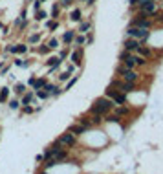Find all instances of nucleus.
<instances>
[{
	"instance_id": "1",
	"label": "nucleus",
	"mask_w": 163,
	"mask_h": 174,
	"mask_svg": "<svg viewBox=\"0 0 163 174\" xmlns=\"http://www.w3.org/2000/svg\"><path fill=\"white\" fill-rule=\"evenodd\" d=\"M115 106V103L110 99V97H99V99L93 101V104L90 106V114H101V116H106L110 114Z\"/></svg>"
},
{
	"instance_id": "2",
	"label": "nucleus",
	"mask_w": 163,
	"mask_h": 174,
	"mask_svg": "<svg viewBox=\"0 0 163 174\" xmlns=\"http://www.w3.org/2000/svg\"><path fill=\"white\" fill-rule=\"evenodd\" d=\"M119 61H121V64H125L126 68H138V66H147V59L139 57L138 53L126 51V50H123V51L119 53Z\"/></svg>"
},
{
	"instance_id": "3",
	"label": "nucleus",
	"mask_w": 163,
	"mask_h": 174,
	"mask_svg": "<svg viewBox=\"0 0 163 174\" xmlns=\"http://www.w3.org/2000/svg\"><path fill=\"white\" fill-rule=\"evenodd\" d=\"M126 37H130V39H138L141 44L147 42L148 37H150V31L145 30V27H136V26H130L126 30Z\"/></svg>"
},
{
	"instance_id": "4",
	"label": "nucleus",
	"mask_w": 163,
	"mask_h": 174,
	"mask_svg": "<svg viewBox=\"0 0 163 174\" xmlns=\"http://www.w3.org/2000/svg\"><path fill=\"white\" fill-rule=\"evenodd\" d=\"M152 17H148L145 15V13H139L138 11V15H136L132 20H130V26H136V27H145V30H150L152 27Z\"/></svg>"
},
{
	"instance_id": "5",
	"label": "nucleus",
	"mask_w": 163,
	"mask_h": 174,
	"mask_svg": "<svg viewBox=\"0 0 163 174\" xmlns=\"http://www.w3.org/2000/svg\"><path fill=\"white\" fill-rule=\"evenodd\" d=\"M117 75L123 77V81H130V82H138L139 81V73L134 68H126L125 64L117 66Z\"/></svg>"
},
{
	"instance_id": "6",
	"label": "nucleus",
	"mask_w": 163,
	"mask_h": 174,
	"mask_svg": "<svg viewBox=\"0 0 163 174\" xmlns=\"http://www.w3.org/2000/svg\"><path fill=\"white\" fill-rule=\"evenodd\" d=\"M106 97H110V99L117 104V106H121V104H126V94L125 92H121V90H115L112 86H108L106 88V92H105Z\"/></svg>"
},
{
	"instance_id": "7",
	"label": "nucleus",
	"mask_w": 163,
	"mask_h": 174,
	"mask_svg": "<svg viewBox=\"0 0 163 174\" xmlns=\"http://www.w3.org/2000/svg\"><path fill=\"white\" fill-rule=\"evenodd\" d=\"M138 11L145 13V15H148V17H152L154 13L158 11V0H141Z\"/></svg>"
},
{
	"instance_id": "8",
	"label": "nucleus",
	"mask_w": 163,
	"mask_h": 174,
	"mask_svg": "<svg viewBox=\"0 0 163 174\" xmlns=\"http://www.w3.org/2000/svg\"><path fill=\"white\" fill-rule=\"evenodd\" d=\"M57 141L63 145V147L66 149H72V147H75V143H77V136H73L72 132H66V134H63Z\"/></svg>"
},
{
	"instance_id": "9",
	"label": "nucleus",
	"mask_w": 163,
	"mask_h": 174,
	"mask_svg": "<svg viewBox=\"0 0 163 174\" xmlns=\"http://www.w3.org/2000/svg\"><path fill=\"white\" fill-rule=\"evenodd\" d=\"M123 46H125V50H126V51L136 53V51H138V48L141 46V42H139L138 39H130V37H126V40L123 42Z\"/></svg>"
},
{
	"instance_id": "10",
	"label": "nucleus",
	"mask_w": 163,
	"mask_h": 174,
	"mask_svg": "<svg viewBox=\"0 0 163 174\" xmlns=\"http://www.w3.org/2000/svg\"><path fill=\"white\" fill-rule=\"evenodd\" d=\"M70 59H72V62H73L75 66H81V64H83V48H81V46H77L75 50L72 51Z\"/></svg>"
},
{
	"instance_id": "11",
	"label": "nucleus",
	"mask_w": 163,
	"mask_h": 174,
	"mask_svg": "<svg viewBox=\"0 0 163 174\" xmlns=\"http://www.w3.org/2000/svg\"><path fill=\"white\" fill-rule=\"evenodd\" d=\"M86 130H88V128L84 127V125H81V123H77V125H72V127L68 128V132H72L73 136H83Z\"/></svg>"
},
{
	"instance_id": "12",
	"label": "nucleus",
	"mask_w": 163,
	"mask_h": 174,
	"mask_svg": "<svg viewBox=\"0 0 163 174\" xmlns=\"http://www.w3.org/2000/svg\"><path fill=\"white\" fill-rule=\"evenodd\" d=\"M136 53H138L139 57H143V59L152 57V50H150V48H147V46H143V44H141V46L138 48V51H136Z\"/></svg>"
},
{
	"instance_id": "13",
	"label": "nucleus",
	"mask_w": 163,
	"mask_h": 174,
	"mask_svg": "<svg viewBox=\"0 0 163 174\" xmlns=\"http://www.w3.org/2000/svg\"><path fill=\"white\" fill-rule=\"evenodd\" d=\"M73 39H75V31H72V30H68L63 35V42L64 44H73Z\"/></svg>"
},
{
	"instance_id": "14",
	"label": "nucleus",
	"mask_w": 163,
	"mask_h": 174,
	"mask_svg": "<svg viewBox=\"0 0 163 174\" xmlns=\"http://www.w3.org/2000/svg\"><path fill=\"white\" fill-rule=\"evenodd\" d=\"M44 90H46V92H48L50 95H59V94H60V88H59V86H55V85H50V82H46Z\"/></svg>"
},
{
	"instance_id": "15",
	"label": "nucleus",
	"mask_w": 163,
	"mask_h": 174,
	"mask_svg": "<svg viewBox=\"0 0 163 174\" xmlns=\"http://www.w3.org/2000/svg\"><path fill=\"white\" fill-rule=\"evenodd\" d=\"M81 18H83V11H81L79 8H75L70 13V20H73V22H81Z\"/></svg>"
},
{
	"instance_id": "16",
	"label": "nucleus",
	"mask_w": 163,
	"mask_h": 174,
	"mask_svg": "<svg viewBox=\"0 0 163 174\" xmlns=\"http://www.w3.org/2000/svg\"><path fill=\"white\" fill-rule=\"evenodd\" d=\"M31 86H33V90H40V88H44V86H46V77H40V79H33Z\"/></svg>"
},
{
	"instance_id": "17",
	"label": "nucleus",
	"mask_w": 163,
	"mask_h": 174,
	"mask_svg": "<svg viewBox=\"0 0 163 174\" xmlns=\"http://www.w3.org/2000/svg\"><path fill=\"white\" fill-rule=\"evenodd\" d=\"M9 92H11V88H8V86L0 88V103H6V101H8V97H9Z\"/></svg>"
},
{
	"instance_id": "18",
	"label": "nucleus",
	"mask_w": 163,
	"mask_h": 174,
	"mask_svg": "<svg viewBox=\"0 0 163 174\" xmlns=\"http://www.w3.org/2000/svg\"><path fill=\"white\" fill-rule=\"evenodd\" d=\"M115 114H117L119 117H123V116H128V114H130V108H128L126 104H121V106H117V110H115Z\"/></svg>"
},
{
	"instance_id": "19",
	"label": "nucleus",
	"mask_w": 163,
	"mask_h": 174,
	"mask_svg": "<svg viewBox=\"0 0 163 174\" xmlns=\"http://www.w3.org/2000/svg\"><path fill=\"white\" fill-rule=\"evenodd\" d=\"M33 101H35V95H33V94H24L20 104H30V103H33Z\"/></svg>"
},
{
	"instance_id": "20",
	"label": "nucleus",
	"mask_w": 163,
	"mask_h": 174,
	"mask_svg": "<svg viewBox=\"0 0 163 174\" xmlns=\"http://www.w3.org/2000/svg\"><path fill=\"white\" fill-rule=\"evenodd\" d=\"M46 27H48L50 31H55L59 27V22H57V20H46Z\"/></svg>"
},
{
	"instance_id": "21",
	"label": "nucleus",
	"mask_w": 163,
	"mask_h": 174,
	"mask_svg": "<svg viewBox=\"0 0 163 174\" xmlns=\"http://www.w3.org/2000/svg\"><path fill=\"white\" fill-rule=\"evenodd\" d=\"M88 30H92V22H81L79 24V31L81 33H86Z\"/></svg>"
},
{
	"instance_id": "22",
	"label": "nucleus",
	"mask_w": 163,
	"mask_h": 174,
	"mask_svg": "<svg viewBox=\"0 0 163 174\" xmlns=\"http://www.w3.org/2000/svg\"><path fill=\"white\" fill-rule=\"evenodd\" d=\"M35 94H37V97H39V99H48V97H50V94L46 92L44 88H40V90H35Z\"/></svg>"
},
{
	"instance_id": "23",
	"label": "nucleus",
	"mask_w": 163,
	"mask_h": 174,
	"mask_svg": "<svg viewBox=\"0 0 163 174\" xmlns=\"http://www.w3.org/2000/svg\"><path fill=\"white\" fill-rule=\"evenodd\" d=\"M73 44H75V46H83V44H86V37H83V35H77V37L73 39Z\"/></svg>"
},
{
	"instance_id": "24",
	"label": "nucleus",
	"mask_w": 163,
	"mask_h": 174,
	"mask_svg": "<svg viewBox=\"0 0 163 174\" xmlns=\"http://www.w3.org/2000/svg\"><path fill=\"white\" fill-rule=\"evenodd\" d=\"M13 92H17V94L20 95V94H24V92H26V86L22 85V82H17V85L13 86Z\"/></svg>"
},
{
	"instance_id": "25",
	"label": "nucleus",
	"mask_w": 163,
	"mask_h": 174,
	"mask_svg": "<svg viewBox=\"0 0 163 174\" xmlns=\"http://www.w3.org/2000/svg\"><path fill=\"white\" fill-rule=\"evenodd\" d=\"M60 62H63V61H60L59 57H51V59H48V61H46V64H48V66H59Z\"/></svg>"
},
{
	"instance_id": "26",
	"label": "nucleus",
	"mask_w": 163,
	"mask_h": 174,
	"mask_svg": "<svg viewBox=\"0 0 163 174\" xmlns=\"http://www.w3.org/2000/svg\"><path fill=\"white\" fill-rule=\"evenodd\" d=\"M152 20H156V22H159V24H163V11H156L154 15H152Z\"/></svg>"
},
{
	"instance_id": "27",
	"label": "nucleus",
	"mask_w": 163,
	"mask_h": 174,
	"mask_svg": "<svg viewBox=\"0 0 163 174\" xmlns=\"http://www.w3.org/2000/svg\"><path fill=\"white\" fill-rule=\"evenodd\" d=\"M119 119H121V117L117 114H112V116H106L105 117V121H108V123H119Z\"/></svg>"
},
{
	"instance_id": "28",
	"label": "nucleus",
	"mask_w": 163,
	"mask_h": 174,
	"mask_svg": "<svg viewBox=\"0 0 163 174\" xmlns=\"http://www.w3.org/2000/svg\"><path fill=\"white\" fill-rule=\"evenodd\" d=\"M46 17H48V13H46V11H42V9L35 11V20H44Z\"/></svg>"
},
{
	"instance_id": "29",
	"label": "nucleus",
	"mask_w": 163,
	"mask_h": 174,
	"mask_svg": "<svg viewBox=\"0 0 163 174\" xmlns=\"http://www.w3.org/2000/svg\"><path fill=\"white\" fill-rule=\"evenodd\" d=\"M59 11H60V4H53V8H51V17L57 18V17H59Z\"/></svg>"
},
{
	"instance_id": "30",
	"label": "nucleus",
	"mask_w": 163,
	"mask_h": 174,
	"mask_svg": "<svg viewBox=\"0 0 163 174\" xmlns=\"http://www.w3.org/2000/svg\"><path fill=\"white\" fill-rule=\"evenodd\" d=\"M22 104H20V101L18 99H13V101H9V108L11 110H17V108H20Z\"/></svg>"
},
{
	"instance_id": "31",
	"label": "nucleus",
	"mask_w": 163,
	"mask_h": 174,
	"mask_svg": "<svg viewBox=\"0 0 163 174\" xmlns=\"http://www.w3.org/2000/svg\"><path fill=\"white\" fill-rule=\"evenodd\" d=\"M15 64H17V66H22V68H28V66H30V62H28V61H24V59H15Z\"/></svg>"
},
{
	"instance_id": "32",
	"label": "nucleus",
	"mask_w": 163,
	"mask_h": 174,
	"mask_svg": "<svg viewBox=\"0 0 163 174\" xmlns=\"http://www.w3.org/2000/svg\"><path fill=\"white\" fill-rule=\"evenodd\" d=\"M48 46H50V50H55V48H59V40L57 39H50L48 40Z\"/></svg>"
},
{
	"instance_id": "33",
	"label": "nucleus",
	"mask_w": 163,
	"mask_h": 174,
	"mask_svg": "<svg viewBox=\"0 0 163 174\" xmlns=\"http://www.w3.org/2000/svg\"><path fill=\"white\" fill-rule=\"evenodd\" d=\"M79 123H81V125H84V127H86V128H90V127H93V125H92V121H90V119H86V117H81V119H79Z\"/></svg>"
},
{
	"instance_id": "34",
	"label": "nucleus",
	"mask_w": 163,
	"mask_h": 174,
	"mask_svg": "<svg viewBox=\"0 0 163 174\" xmlns=\"http://www.w3.org/2000/svg\"><path fill=\"white\" fill-rule=\"evenodd\" d=\"M22 112L24 114H33V112H35V108H31L30 104H22Z\"/></svg>"
},
{
	"instance_id": "35",
	"label": "nucleus",
	"mask_w": 163,
	"mask_h": 174,
	"mask_svg": "<svg viewBox=\"0 0 163 174\" xmlns=\"http://www.w3.org/2000/svg\"><path fill=\"white\" fill-rule=\"evenodd\" d=\"M28 51V46L26 44H17V53H26Z\"/></svg>"
},
{
	"instance_id": "36",
	"label": "nucleus",
	"mask_w": 163,
	"mask_h": 174,
	"mask_svg": "<svg viewBox=\"0 0 163 174\" xmlns=\"http://www.w3.org/2000/svg\"><path fill=\"white\" fill-rule=\"evenodd\" d=\"M128 2H130V8H132V9H136V11H138L139 4H141V0H128Z\"/></svg>"
},
{
	"instance_id": "37",
	"label": "nucleus",
	"mask_w": 163,
	"mask_h": 174,
	"mask_svg": "<svg viewBox=\"0 0 163 174\" xmlns=\"http://www.w3.org/2000/svg\"><path fill=\"white\" fill-rule=\"evenodd\" d=\"M50 51V46L48 44H40L39 46V53H48Z\"/></svg>"
},
{
	"instance_id": "38",
	"label": "nucleus",
	"mask_w": 163,
	"mask_h": 174,
	"mask_svg": "<svg viewBox=\"0 0 163 174\" xmlns=\"http://www.w3.org/2000/svg\"><path fill=\"white\" fill-rule=\"evenodd\" d=\"M39 40H40V35H39V33H35V35H31V37H30V42H31V44H37Z\"/></svg>"
},
{
	"instance_id": "39",
	"label": "nucleus",
	"mask_w": 163,
	"mask_h": 174,
	"mask_svg": "<svg viewBox=\"0 0 163 174\" xmlns=\"http://www.w3.org/2000/svg\"><path fill=\"white\" fill-rule=\"evenodd\" d=\"M70 75H72L70 72H64V73H60V75H59V81H68V79H70Z\"/></svg>"
},
{
	"instance_id": "40",
	"label": "nucleus",
	"mask_w": 163,
	"mask_h": 174,
	"mask_svg": "<svg viewBox=\"0 0 163 174\" xmlns=\"http://www.w3.org/2000/svg\"><path fill=\"white\" fill-rule=\"evenodd\" d=\"M73 0H60V8H70Z\"/></svg>"
},
{
	"instance_id": "41",
	"label": "nucleus",
	"mask_w": 163,
	"mask_h": 174,
	"mask_svg": "<svg viewBox=\"0 0 163 174\" xmlns=\"http://www.w3.org/2000/svg\"><path fill=\"white\" fill-rule=\"evenodd\" d=\"M75 82H77V75H75V77H73V79H68V85H66V90H68V88H72L73 85H75Z\"/></svg>"
},
{
	"instance_id": "42",
	"label": "nucleus",
	"mask_w": 163,
	"mask_h": 174,
	"mask_svg": "<svg viewBox=\"0 0 163 174\" xmlns=\"http://www.w3.org/2000/svg\"><path fill=\"white\" fill-rule=\"evenodd\" d=\"M40 4H42L40 0H33V11H39L40 9Z\"/></svg>"
},
{
	"instance_id": "43",
	"label": "nucleus",
	"mask_w": 163,
	"mask_h": 174,
	"mask_svg": "<svg viewBox=\"0 0 163 174\" xmlns=\"http://www.w3.org/2000/svg\"><path fill=\"white\" fill-rule=\"evenodd\" d=\"M66 57H68V50H63V51L59 53V59H60V61H64Z\"/></svg>"
},
{
	"instance_id": "44",
	"label": "nucleus",
	"mask_w": 163,
	"mask_h": 174,
	"mask_svg": "<svg viewBox=\"0 0 163 174\" xmlns=\"http://www.w3.org/2000/svg\"><path fill=\"white\" fill-rule=\"evenodd\" d=\"M86 42H88V44L93 42V35H88V37H86Z\"/></svg>"
},
{
	"instance_id": "45",
	"label": "nucleus",
	"mask_w": 163,
	"mask_h": 174,
	"mask_svg": "<svg viewBox=\"0 0 163 174\" xmlns=\"http://www.w3.org/2000/svg\"><path fill=\"white\" fill-rule=\"evenodd\" d=\"M37 174H46V169H42V170H40V172H37Z\"/></svg>"
},
{
	"instance_id": "46",
	"label": "nucleus",
	"mask_w": 163,
	"mask_h": 174,
	"mask_svg": "<svg viewBox=\"0 0 163 174\" xmlns=\"http://www.w3.org/2000/svg\"><path fill=\"white\" fill-rule=\"evenodd\" d=\"M26 2H33V0H26Z\"/></svg>"
},
{
	"instance_id": "47",
	"label": "nucleus",
	"mask_w": 163,
	"mask_h": 174,
	"mask_svg": "<svg viewBox=\"0 0 163 174\" xmlns=\"http://www.w3.org/2000/svg\"><path fill=\"white\" fill-rule=\"evenodd\" d=\"M40 2H46V0H40Z\"/></svg>"
}]
</instances>
